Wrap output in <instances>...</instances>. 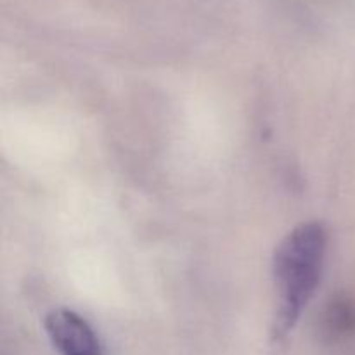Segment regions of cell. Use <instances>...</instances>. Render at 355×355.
Segmentation results:
<instances>
[{
  "label": "cell",
  "instance_id": "1",
  "mask_svg": "<svg viewBox=\"0 0 355 355\" xmlns=\"http://www.w3.org/2000/svg\"><path fill=\"white\" fill-rule=\"evenodd\" d=\"M328 232L321 222L300 224L277 245L272 262L276 314L272 338H286L315 295L324 267Z\"/></svg>",
  "mask_w": 355,
  "mask_h": 355
},
{
  "label": "cell",
  "instance_id": "2",
  "mask_svg": "<svg viewBox=\"0 0 355 355\" xmlns=\"http://www.w3.org/2000/svg\"><path fill=\"white\" fill-rule=\"evenodd\" d=\"M45 331L61 355H104L92 326L69 309H55L45 315Z\"/></svg>",
  "mask_w": 355,
  "mask_h": 355
}]
</instances>
